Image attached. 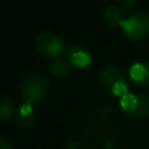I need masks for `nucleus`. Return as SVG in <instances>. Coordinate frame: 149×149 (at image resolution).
I'll return each mask as SVG.
<instances>
[{
  "label": "nucleus",
  "instance_id": "f03ea898",
  "mask_svg": "<svg viewBox=\"0 0 149 149\" xmlns=\"http://www.w3.org/2000/svg\"><path fill=\"white\" fill-rule=\"evenodd\" d=\"M100 80L107 92L113 93L115 95H119V97L126 94L127 90H128L126 76H124L123 71L120 68H118L116 65H103L100 72Z\"/></svg>",
  "mask_w": 149,
  "mask_h": 149
},
{
  "label": "nucleus",
  "instance_id": "1a4fd4ad",
  "mask_svg": "<svg viewBox=\"0 0 149 149\" xmlns=\"http://www.w3.org/2000/svg\"><path fill=\"white\" fill-rule=\"evenodd\" d=\"M127 115L136 116V118L149 115V95L143 94V93H139V94H137V105H136V107H135L131 113L127 114Z\"/></svg>",
  "mask_w": 149,
  "mask_h": 149
},
{
  "label": "nucleus",
  "instance_id": "f257e3e1",
  "mask_svg": "<svg viewBox=\"0 0 149 149\" xmlns=\"http://www.w3.org/2000/svg\"><path fill=\"white\" fill-rule=\"evenodd\" d=\"M50 90V81L46 76L39 73H29L20 82V92L25 102L34 103L46 97Z\"/></svg>",
  "mask_w": 149,
  "mask_h": 149
},
{
  "label": "nucleus",
  "instance_id": "20e7f679",
  "mask_svg": "<svg viewBox=\"0 0 149 149\" xmlns=\"http://www.w3.org/2000/svg\"><path fill=\"white\" fill-rule=\"evenodd\" d=\"M36 47L46 56H56L64 50L63 39L50 30H43L36 37Z\"/></svg>",
  "mask_w": 149,
  "mask_h": 149
},
{
  "label": "nucleus",
  "instance_id": "0eeeda50",
  "mask_svg": "<svg viewBox=\"0 0 149 149\" xmlns=\"http://www.w3.org/2000/svg\"><path fill=\"white\" fill-rule=\"evenodd\" d=\"M16 119H17V123L20 124V127L28 128V127L33 126L34 120H36V111H34L33 103L24 102L21 107L18 109Z\"/></svg>",
  "mask_w": 149,
  "mask_h": 149
},
{
  "label": "nucleus",
  "instance_id": "9d476101",
  "mask_svg": "<svg viewBox=\"0 0 149 149\" xmlns=\"http://www.w3.org/2000/svg\"><path fill=\"white\" fill-rule=\"evenodd\" d=\"M119 103H120L122 109H123L127 114L131 113L137 105V94L127 92L126 94H123L120 98H119Z\"/></svg>",
  "mask_w": 149,
  "mask_h": 149
},
{
  "label": "nucleus",
  "instance_id": "ddd939ff",
  "mask_svg": "<svg viewBox=\"0 0 149 149\" xmlns=\"http://www.w3.org/2000/svg\"><path fill=\"white\" fill-rule=\"evenodd\" d=\"M0 149H12L10 148V145L8 144V141L4 139V137L0 139Z\"/></svg>",
  "mask_w": 149,
  "mask_h": 149
},
{
  "label": "nucleus",
  "instance_id": "f8f14e48",
  "mask_svg": "<svg viewBox=\"0 0 149 149\" xmlns=\"http://www.w3.org/2000/svg\"><path fill=\"white\" fill-rule=\"evenodd\" d=\"M12 114H13V103L10 100L5 98L0 103V118L3 120H8L12 116Z\"/></svg>",
  "mask_w": 149,
  "mask_h": 149
},
{
  "label": "nucleus",
  "instance_id": "9b49d317",
  "mask_svg": "<svg viewBox=\"0 0 149 149\" xmlns=\"http://www.w3.org/2000/svg\"><path fill=\"white\" fill-rule=\"evenodd\" d=\"M68 71H70V67L64 59H55L50 64V72L55 76H64L68 73Z\"/></svg>",
  "mask_w": 149,
  "mask_h": 149
},
{
  "label": "nucleus",
  "instance_id": "6e6552de",
  "mask_svg": "<svg viewBox=\"0 0 149 149\" xmlns=\"http://www.w3.org/2000/svg\"><path fill=\"white\" fill-rule=\"evenodd\" d=\"M102 18L105 21V24L110 26L120 25V22L124 20L123 18V10L122 8H119L118 5H109L103 9L102 12Z\"/></svg>",
  "mask_w": 149,
  "mask_h": 149
},
{
  "label": "nucleus",
  "instance_id": "7ed1b4c3",
  "mask_svg": "<svg viewBox=\"0 0 149 149\" xmlns=\"http://www.w3.org/2000/svg\"><path fill=\"white\" fill-rule=\"evenodd\" d=\"M123 33L128 38L139 41L149 36V15L144 12H136L130 15L120 22Z\"/></svg>",
  "mask_w": 149,
  "mask_h": 149
},
{
  "label": "nucleus",
  "instance_id": "39448f33",
  "mask_svg": "<svg viewBox=\"0 0 149 149\" xmlns=\"http://www.w3.org/2000/svg\"><path fill=\"white\" fill-rule=\"evenodd\" d=\"M64 60L74 67L84 68L92 63V55L86 49L80 46H70L64 51Z\"/></svg>",
  "mask_w": 149,
  "mask_h": 149
},
{
  "label": "nucleus",
  "instance_id": "423d86ee",
  "mask_svg": "<svg viewBox=\"0 0 149 149\" xmlns=\"http://www.w3.org/2000/svg\"><path fill=\"white\" fill-rule=\"evenodd\" d=\"M128 74L135 82L140 85H149V62H134L128 68Z\"/></svg>",
  "mask_w": 149,
  "mask_h": 149
}]
</instances>
